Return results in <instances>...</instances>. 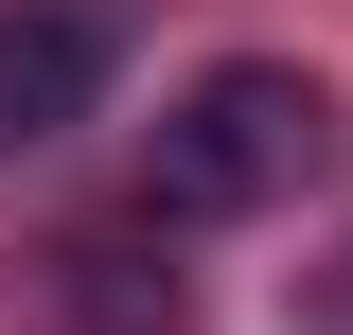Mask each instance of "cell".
Wrapping results in <instances>:
<instances>
[{
    "instance_id": "6da1fadb",
    "label": "cell",
    "mask_w": 353,
    "mask_h": 335,
    "mask_svg": "<svg viewBox=\"0 0 353 335\" xmlns=\"http://www.w3.org/2000/svg\"><path fill=\"white\" fill-rule=\"evenodd\" d=\"M336 159V88L283 71V53H230V71H194L159 106V159H141V212H176V230H230V212L301 194V176Z\"/></svg>"
},
{
    "instance_id": "3957f363",
    "label": "cell",
    "mask_w": 353,
    "mask_h": 335,
    "mask_svg": "<svg viewBox=\"0 0 353 335\" xmlns=\"http://www.w3.org/2000/svg\"><path fill=\"white\" fill-rule=\"evenodd\" d=\"M71 335H194V283H176L159 230H88L71 247Z\"/></svg>"
},
{
    "instance_id": "7a4b0ae2",
    "label": "cell",
    "mask_w": 353,
    "mask_h": 335,
    "mask_svg": "<svg viewBox=\"0 0 353 335\" xmlns=\"http://www.w3.org/2000/svg\"><path fill=\"white\" fill-rule=\"evenodd\" d=\"M88 88H106V0H0V159L71 141Z\"/></svg>"
}]
</instances>
